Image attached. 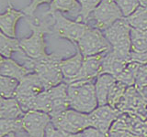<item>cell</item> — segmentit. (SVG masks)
Segmentation results:
<instances>
[{
	"label": "cell",
	"mask_w": 147,
	"mask_h": 137,
	"mask_svg": "<svg viewBox=\"0 0 147 137\" xmlns=\"http://www.w3.org/2000/svg\"><path fill=\"white\" fill-rule=\"evenodd\" d=\"M62 57L55 53L48 54L46 57L38 59H32L26 57L25 63L30 72H34L42 80L46 89L59 85L63 82V76L60 68Z\"/></svg>",
	"instance_id": "6da1fadb"
},
{
	"label": "cell",
	"mask_w": 147,
	"mask_h": 137,
	"mask_svg": "<svg viewBox=\"0 0 147 137\" xmlns=\"http://www.w3.org/2000/svg\"><path fill=\"white\" fill-rule=\"evenodd\" d=\"M28 24L32 30V34L29 38H25L20 40V47L23 53L30 59H38L46 57L45 34H52V21H39L28 19Z\"/></svg>",
	"instance_id": "7a4b0ae2"
},
{
	"label": "cell",
	"mask_w": 147,
	"mask_h": 137,
	"mask_svg": "<svg viewBox=\"0 0 147 137\" xmlns=\"http://www.w3.org/2000/svg\"><path fill=\"white\" fill-rule=\"evenodd\" d=\"M67 85L70 109L89 114L98 107L93 80H80Z\"/></svg>",
	"instance_id": "3957f363"
},
{
	"label": "cell",
	"mask_w": 147,
	"mask_h": 137,
	"mask_svg": "<svg viewBox=\"0 0 147 137\" xmlns=\"http://www.w3.org/2000/svg\"><path fill=\"white\" fill-rule=\"evenodd\" d=\"M131 27L128 24L125 18L116 21L108 29L103 31V34L109 42L114 52L128 59L129 54L131 51Z\"/></svg>",
	"instance_id": "277c9868"
},
{
	"label": "cell",
	"mask_w": 147,
	"mask_h": 137,
	"mask_svg": "<svg viewBox=\"0 0 147 137\" xmlns=\"http://www.w3.org/2000/svg\"><path fill=\"white\" fill-rule=\"evenodd\" d=\"M50 16L53 18L52 34L65 39L75 45L89 27L86 23L69 19L60 12H54Z\"/></svg>",
	"instance_id": "5b68a950"
},
{
	"label": "cell",
	"mask_w": 147,
	"mask_h": 137,
	"mask_svg": "<svg viewBox=\"0 0 147 137\" xmlns=\"http://www.w3.org/2000/svg\"><path fill=\"white\" fill-rule=\"evenodd\" d=\"M46 90L47 89L40 77L36 73L31 72L18 82L14 97L20 105L22 111L27 112L30 111L32 100Z\"/></svg>",
	"instance_id": "8992f818"
},
{
	"label": "cell",
	"mask_w": 147,
	"mask_h": 137,
	"mask_svg": "<svg viewBox=\"0 0 147 137\" xmlns=\"http://www.w3.org/2000/svg\"><path fill=\"white\" fill-rule=\"evenodd\" d=\"M51 122L57 129L71 134H80L86 128L91 127L89 114L77 112L70 108L51 116Z\"/></svg>",
	"instance_id": "52a82bcc"
},
{
	"label": "cell",
	"mask_w": 147,
	"mask_h": 137,
	"mask_svg": "<svg viewBox=\"0 0 147 137\" xmlns=\"http://www.w3.org/2000/svg\"><path fill=\"white\" fill-rule=\"evenodd\" d=\"M76 47L84 57L108 53L112 49L103 32L91 27L81 37L76 43Z\"/></svg>",
	"instance_id": "ba28073f"
},
{
	"label": "cell",
	"mask_w": 147,
	"mask_h": 137,
	"mask_svg": "<svg viewBox=\"0 0 147 137\" xmlns=\"http://www.w3.org/2000/svg\"><path fill=\"white\" fill-rule=\"evenodd\" d=\"M121 18H124L123 15L114 0H102L91 13L88 20H94L96 29L103 32Z\"/></svg>",
	"instance_id": "9c48e42d"
},
{
	"label": "cell",
	"mask_w": 147,
	"mask_h": 137,
	"mask_svg": "<svg viewBox=\"0 0 147 137\" xmlns=\"http://www.w3.org/2000/svg\"><path fill=\"white\" fill-rule=\"evenodd\" d=\"M21 123L23 131L30 137H45L51 116L43 112L29 111L21 117Z\"/></svg>",
	"instance_id": "30bf717a"
},
{
	"label": "cell",
	"mask_w": 147,
	"mask_h": 137,
	"mask_svg": "<svg viewBox=\"0 0 147 137\" xmlns=\"http://www.w3.org/2000/svg\"><path fill=\"white\" fill-rule=\"evenodd\" d=\"M121 113L117 108H113L108 104L98 106L89 113L91 127L109 134L114 122L119 117Z\"/></svg>",
	"instance_id": "8fae6325"
},
{
	"label": "cell",
	"mask_w": 147,
	"mask_h": 137,
	"mask_svg": "<svg viewBox=\"0 0 147 137\" xmlns=\"http://www.w3.org/2000/svg\"><path fill=\"white\" fill-rule=\"evenodd\" d=\"M67 88L68 85L65 82H62L59 85L46 90L51 102L50 116L55 115L69 109Z\"/></svg>",
	"instance_id": "7c38bea8"
},
{
	"label": "cell",
	"mask_w": 147,
	"mask_h": 137,
	"mask_svg": "<svg viewBox=\"0 0 147 137\" xmlns=\"http://www.w3.org/2000/svg\"><path fill=\"white\" fill-rule=\"evenodd\" d=\"M105 54L106 53L95 55V56L84 57V61H83L81 70L73 82L80 80H94L96 79V77L100 75L102 61Z\"/></svg>",
	"instance_id": "4fadbf2b"
},
{
	"label": "cell",
	"mask_w": 147,
	"mask_h": 137,
	"mask_svg": "<svg viewBox=\"0 0 147 137\" xmlns=\"http://www.w3.org/2000/svg\"><path fill=\"white\" fill-rule=\"evenodd\" d=\"M128 63L127 59L119 56L111 49L104 55L100 74H109L117 79Z\"/></svg>",
	"instance_id": "5bb4252c"
},
{
	"label": "cell",
	"mask_w": 147,
	"mask_h": 137,
	"mask_svg": "<svg viewBox=\"0 0 147 137\" xmlns=\"http://www.w3.org/2000/svg\"><path fill=\"white\" fill-rule=\"evenodd\" d=\"M24 17L25 14L22 10H16L12 5L9 4L7 11L0 14V30L10 38H16L17 24L18 20Z\"/></svg>",
	"instance_id": "9a60e30c"
},
{
	"label": "cell",
	"mask_w": 147,
	"mask_h": 137,
	"mask_svg": "<svg viewBox=\"0 0 147 137\" xmlns=\"http://www.w3.org/2000/svg\"><path fill=\"white\" fill-rule=\"evenodd\" d=\"M83 61H84V56L78 49L74 56L62 59L60 62V68L63 76V82H65L66 84L72 83L81 70Z\"/></svg>",
	"instance_id": "2e32d148"
},
{
	"label": "cell",
	"mask_w": 147,
	"mask_h": 137,
	"mask_svg": "<svg viewBox=\"0 0 147 137\" xmlns=\"http://www.w3.org/2000/svg\"><path fill=\"white\" fill-rule=\"evenodd\" d=\"M116 81V78L109 74H100L96 77L94 85L98 106H103V105L108 104L109 92Z\"/></svg>",
	"instance_id": "e0dca14e"
},
{
	"label": "cell",
	"mask_w": 147,
	"mask_h": 137,
	"mask_svg": "<svg viewBox=\"0 0 147 137\" xmlns=\"http://www.w3.org/2000/svg\"><path fill=\"white\" fill-rule=\"evenodd\" d=\"M29 73H31L26 66L18 63L11 58H5L4 62L0 68V74L11 79L17 80L20 82L23 78L27 76Z\"/></svg>",
	"instance_id": "ac0fdd59"
},
{
	"label": "cell",
	"mask_w": 147,
	"mask_h": 137,
	"mask_svg": "<svg viewBox=\"0 0 147 137\" xmlns=\"http://www.w3.org/2000/svg\"><path fill=\"white\" fill-rule=\"evenodd\" d=\"M20 105L18 104L15 97L13 98H3L0 97V119H14L21 118L24 115Z\"/></svg>",
	"instance_id": "d6986e66"
},
{
	"label": "cell",
	"mask_w": 147,
	"mask_h": 137,
	"mask_svg": "<svg viewBox=\"0 0 147 137\" xmlns=\"http://www.w3.org/2000/svg\"><path fill=\"white\" fill-rule=\"evenodd\" d=\"M80 4L77 0H53L50 4V7L46 16H49L54 12L60 13H76V17L80 12Z\"/></svg>",
	"instance_id": "ffe728a7"
},
{
	"label": "cell",
	"mask_w": 147,
	"mask_h": 137,
	"mask_svg": "<svg viewBox=\"0 0 147 137\" xmlns=\"http://www.w3.org/2000/svg\"><path fill=\"white\" fill-rule=\"evenodd\" d=\"M14 52H22L20 40L16 38H10L0 30V54L4 58L8 59L11 58Z\"/></svg>",
	"instance_id": "44dd1931"
},
{
	"label": "cell",
	"mask_w": 147,
	"mask_h": 137,
	"mask_svg": "<svg viewBox=\"0 0 147 137\" xmlns=\"http://www.w3.org/2000/svg\"><path fill=\"white\" fill-rule=\"evenodd\" d=\"M124 18L131 29L147 30V7L140 6L131 15Z\"/></svg>",
	"instance_id": "7402d4cb"
},
{
	"label": "cell",
	"mask_w": 147,
	"mask_h": 137,
	"mask_svg": "<svg viewBox=\"0 0 147 137\" xmlns=\"http://www.w3.org/2000/svg\"><path fill=\"white\" fill-rule=\"evenodd\" d=\"M131 50L135 52H147V30L131 29Z\"/></svg>",
	"instance_id": "603a6c76"
},
{
	"label": "cell",
	"mask_w": 147,
	"mask_h": 137,
	"mask_svg": "<svg viewBox=\"0 0 147 137\" xmlns=\"http://www.w3.org/2000/svg\"><path fill=\"white\" fill-rule=\"evenodd\" d=\"M140 67L141 64H138L135 62H129L125 68L122 70V72L117 77L116 80L118 81L122 82L123 84L127 85L128 87L134 86L136 75Z\"/></svg>",
	"instance_id": "cb8c5ba5"
},
{
	"label": "cell",
	"mask_w": 147,
	"mask_h": 137,
	"mask_svg": "<svg viewBox=\"0 0 147 137\" xmlns=\"http://www.w3.org/2000/svg\"><path fill=\"white\" fill-rule=\"evenodd\" d=\"M77 1L80 4L81 8L79 15H78L76 20L87 24L91 13L102 2V0H77Z\"/></svg>",
	"instance_id": "d4e9b609"
},
{
	"label": "cell",
	"mask_w": 147,
	"mask_h": 137,
	"mask_svg": "<svg viewBox=\"0 0 147 137\" xmlns=\"http://www.w3.org/2000/svg\"><path fill=\"white\" fill-rule=\"evenodd\" d=\"M23 131L21 118L7 120V119H0V137H6L13 132H20Z\"/></svg>",
	"instance_id": "484cf974"
},
{
	"label": "cell",
	"mask_w": 147,
	"mask_h": 137,
	"mask_svg": "<svg viewBox=\"0 0 147 137\" xmlns=\"http://www.w3.org/2000/svg\"><path fill=\"white\" fill-rule=\"evenodd\" d=\"M18 81L0 74V97L13 98L17 90Z\"/></svg>",
	"instance_id": "4316f807"
},
{
	"label": "cell",
	"mask_w": 147,
	"mask_h": 137,
	"mask_svg": "<svg viewBox=\"0 0 147 137\" xmlns=\"http://www.w3.org/2000/svg\"><path fill=\"white\" fill-rule=\"evenodd\" d=\"M128 88L129 87L127 85L117 80L115 82V84L113 85L112 89L109 92V98H108V105H109V106H111L113 108H117Z\"/></svg>",
	"instance_id": "83f0119b"
},
{
	"label": "cell",
	"mask_w": 147,
	"mask_h": 137,
	"mask_svg": "<svg viewBox=\"0 0 147 137\" xmlns=\"http://www.w3.org/2000/svg\"><path fill=\"white\" fill-rule=\"evenodd\" d=\"M123 15V17H127L134 12L140 7L139 0H114Z\"/></svg>",
	"instance_id": "f1b7e54d"
},
{
	"label": "cell",
	"mask_w": 147,
	"mask_h": 137,
	"mask_svg": "<svg viewBox=\"0 0 147 137\" xmlns=\"http://www.w3.org/2000/svg\"><path fill=\"white\" fill-rule=\"evenodd\" d=\"M45 137H82L81 132L80 134H71L63 130H59L55 128L52 122L48 125L45 132Z\"/></svg>",
	"instance_id": "f546056e"
},
{
	"label": "cell",
	"mask_w": 147,
	"mask_h": 137,
	"mask_svg": "<svg viewBox=\"0 0 147 137\" xmlns=\"http://www.w3.org/2000/svg\"><path fill=\"white\" fill-rule=\"evenodd\" d=\"M147 86V65H141L137 72L134 87L137 90H140Z\"/></svg>",
	"instance_id": "4dcf8cb0"
},
{
	"label": "cell",
	"mask_w": 147,
	"mask_h": 137,
	"mask_svg": "<svg viewBox=\"0 0 147 137\" xmlns=\"http://www.w3.org/2000/svg\"><path fill=\"white\" fill-rule=\"evenodd\" d=\"M53 0H31L30 4L25 8H23V13L25 14V16H28L29 17H33L34 12L36 9L39 7V6L42 4H51Z\"/></svg>",
	"instance_id": "1f68e13d"
},
{
	"label": "cell",
	"mask_w": 147,
	"mask_h": 137,
	"mask_svg": "<svg viewBox=\"0 0 147 137\" xmlns=\"http://www.w3.org/2000/svg\"><path fill=\"white\" fill-rule=\"evenodd\" d=\"M129 62H135L141 65H147V52L131 51L129 54Z\"/></svg>",
	"instance_id": "d6a6232c"
},
{
	"label": "cell",
	"mask_w": 147,
	"mask_h": 137,
	"mask_svg": "<svg viewBox=\"0 0 147 137\" xmlns=\"http://www.w3.org/2000/svg\"><path fill=\"white\" fill-rule=\"evenodd\" d=\"M82 137H109V134H104L94 127H88L81 132Z\"/></svg>",
	"instance_id": "836d02e7"
},
{
	"label": "cell",
	"mask_w": 147,
	"mask_h": 137,
	"mask_svg": "<svg viewBox=\"0 0 147 137\" xmlns=\"http://www.w3.org/2000/svg\"><path fill=\"white\" fill-rule=\"evenodd\" d=\"M137 90L139 91V93L141 94V96H142V98H144V100L147 102V86L146 87H144V88H142L140 90Z\"/></svg>",
	"instance_id": "e575fe53"
},
{
	"label": "cell",
	"mask_w": 147,
	"mask_h": 137,
	"mask_svg": "<svg viewBox=\"0 0 147 137\" xmlns=\"http://www.w3.org/2000/svg\"><path fill=\"white\" fill-rule=\"evenodd\" d=\"M139 3H140V6L147 7V0H139Z\"/></svg>",
	"instance_id": "d590c367"
},
{
	"label": "cell",
	"mask_w": 147,
	"mask_h": 137,
	"mask_svg": "<svg viewBox=\"0 0 147 137\" xmlns=\"http://www.w3.org/2000/svg\"><path fill=\"white\" fill-rule=\"evenodd\" d=\"M4 59H5V58L2 56L1 54H0V68H1V66H2V64H3V62H4Z\"/></svg>",
	"instance_id": "8d00e7d4"
},
{
	"label": "cell",
	"mask_w": 147,
	"mask_h": 137,
	"mask_svg": "<svg viewBox=\"0 0 147 137\" xmlns=\"http://www.w3.org/2000/svg\"><path fill=\"white\" fill-rule=\"evenodd\" d=\"M10 4V0H8V5Z\"/></svg>",
	"instance_id": "74e56055"
},
{
	"label": "cell",
	"mask_w": 147,
	"mask_h": 137,
	"mask_svg": "<svg viewBox=\"0 0 147 137\" xmlns=\"http://www.w3.org/2000/svg\"><path fill=\"white\" fill-rule=\"evenodd\" d=\"M26 137H30V136H29V135H27V136H26Z\"/></svg>",
	"instance_id": "f35d334b"
}]
</instances>
